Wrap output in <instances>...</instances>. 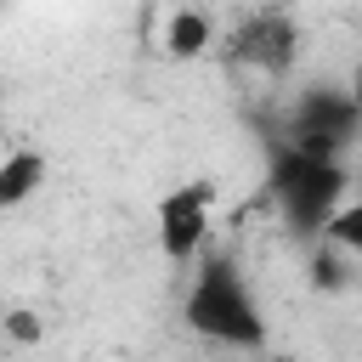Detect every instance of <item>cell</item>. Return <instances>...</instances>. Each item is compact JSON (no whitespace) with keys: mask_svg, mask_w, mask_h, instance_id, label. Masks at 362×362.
I'll use <instances>...</instances> for the list:
<instances>
[{"mask_svg":"<svg viewBox=\"0 0 362 362\" xmlns=\"http://www.w3.org/2000/svg\"><path fill=\"white\" fill-rule=\"evenodd\" d=\"M181 322H187V334H198L204 345H221V351H266V339H272L266 311L243 277V260L215 243L187 266Z\"/></svg>","mask_w":362,"mask_h":362,"instance_id":"6da1fadb","label":"cell"},{"mask_svg":"<svg viewBox=\"0 0 362 362\" xmlns=\"http://www.w3.org/2000/svg\"><path fill=\"white\" fill-rule=\"evenodd\" d=\"M351 192V164L345 158H322L305 147H288L272 136V158H266V204L277 209V221L300 238H317L334 209Z\"/></svg>","mask_w":362,"mask_h":362,"instance_id":"7a4b0ae2","label":"cell"},{"mask_svg":"<svg viewBox=\"0 0 362 362\" xmlns=\"http://www.w3.org/2000/svg\"><path fill=\"white\" fill-rule=\"evenodd\" d=\"M272 136L288 141V147H305V153H322V158H345L351 164V153L362 147V113L351 102V85H334V79L305 85L283 107V119H277Z\"/></svg>","mask_w":362,"mask_h":362,"instance_id":"3957f363","label":"cell"},{"mask_svg":"<svg viewBox=\"0 0 362 362\" xmlns=\"http://www.w3.org/2000/svg\"><path fill=\"white\" fill-rule=\"evenodd\" d=\"M300 57V28L283 6H260L249 11L232 34H226V62L249 68V74H266V79H283Z\"/></svg>","mask_w":362,"mask_h":362,"instance_id":"277c9868","label":"cell"},{"mask_svg":"<svg viewBox=\"0 0 362 362\" xmlns=\"http://www.w3.org/2000/svg\"><path fill=\"white\" fill-rule=\"evenodd\" d=\"M209 204H215V187L209 181H187L175 192L158 198V249L170 266H192L204 249H209Z\"/></svg>","mask_w":362,"mask_h":362,"instance_id":"5b68a950","label":"cell"},{"mask_svg":"<svg viewBox=\"0 0 362 362\" xmlns=\"http://www.w3.org/2000/svg\"><path fill=\"white\" fill-rule=\"evenodd\" d=\"M40 187H45V158L40 153L17 147V153L0 158V215H11L17 204H28Z\"/></svg>","mask_w":362,"mask_h":362,"instance_id":"8992f818","label":"cell"},{"mask_svg":"<svg viewBox=\"0 0 362 362\" xmlns=\"http://www.w3.org/2000/svg\"><path fill=\"white\" fill-rule=\"evenodd\" d=\"M322 238L339 249V255H351V260H362V198H345L339 209H334V221L322 226Z\"/></svg>","mask_w":362,"mask_h":362,"instance_id":"52a82bcc","label":"cell"},{"mask_svg":"<svg viewBox=\"0 0 362 362\" xmlns=\"http://www.w3.org/2000/svg\"><path fill=\"white\" fill-rule=\"evenodd\" d=\"M164 45H170L175 57H198V51L209 45V23H204L198 11H181V17H170V34H164Z\"/></svg>","mask_w":362,"mask_h":362,"instance_id":"ba28073f","label":"cell"},{"mask_svg":"<svg viewBox=\"0 0 362 362\" xmlns=\"http://www.w3.org/2000/svg\"><path fill=\"white\" fill-rule=\"evenodd\" d=\"M345 85H351V102H356V113H362V62L351 68V79H345Z\"/></svg>","mask_w":362,"mask_h":362,"instance_id":"9c48e42d","label":"cell"}]
</instances>
